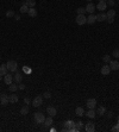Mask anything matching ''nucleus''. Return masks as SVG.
<instances>
[{
	"label": "nucleus",
	"instance_id": "nucleus-1",
	"mask_svg": "<svg viewBox=\"0 0 119 132\" xmlns=\"http://www.w3.org/2000/svg\"><path fill=\"white\" fill-rule=\"evenodd\" d=\"M6 66H7V69H9L10 71H12V73H16V71H17L18 64H17V62H16V61L10 60V61L6 63Z\"/></svg>",
	"mask_w": 119,
	"mask_h": 132
},
{
	"label": "nucleus",
	"instance_id": "nucleus-2",
	"mask_svg": "<svg viewBox=\"0 0 119 132\" xmlns=\"http://www.w3.org/2000/svg\"><path fill=\"white\" fill-rule=\"evenodd\" d=\"M33 119L37 124H44V120H45V117L44 114H42L41 112H36L35 115H33Z\"/></svg>",
	"mask_w": 119,
	"mask_h": 132
},
{
	"label": "nucleus",
	"instance_id": "nucleus-3",
	"mask_svg": "<svg viewBox=\"0 0 119 132\" xmlns=\"http://www.w3.org/2000/svg\"><path fill=\"white\" fill-rule=\"evenodd\" d=\"M75 22L77 25H83L87 23V18L85 17V14H77V17L75 18Z\"/></svg>",
	"mask_w": 119,
	"mask_h": 132
},
{
	"label": "nucleus",
	"instance_id": "nucleus-4",
	"mask_svg": "<svg viewBox=\"0 0 119 132\" xmlns=\"http://www.w3.org/2000/svg\"><path fill=\"white\" fill-rule=\"evenodd\" d=\"M86 105L88 107V110H94L95 107H97V100L95 99H88L87 100V102H86Z\"/></svg>",
	"mask_w": 119,
	"mask_h": 132
},
{
	"label": "nucleus",
	"instance_id": "nucleus-5",
	"mask_svg": "<svg viewBox=\"0 0 119 132\" xmlns=\"http://www.w3.org/2000/svg\"><path fill=\"white\" fill-rule=\"evenodd\" d=\"M64 127H67L68 129V131H73L74 132V126H75V123H74L73 120H67V121H64L63 123Z\"/></svg>",
	"mask_w": 119,
	"mask_h": 132
},
{
	"label": "nucleus",
	"instance_id": "nucleus-6",
	"mask_svg": "<svg viewBox=\"0 0 119 132\" xmlns=\"http://www.w3.org/2000/svg\"><path fill=\"white\" fill-rule=\"evenodd\" d=\"M42 104H43V98L39 97V95H38V97H36L35 99H33V100H32V105L35 106V107H39V106L42 105Z\"/></svg>",
	"mask_w": 119,
	"mask_h": 132
},
{
	"label": "nucleus",
	"instance_id": "nucleus-7",
	"mask_svg": "<svg viewBox=\"0 0 119 132\" xmlns=\"http://www.w3.org/2000/svg\"><path fill=\"white\" fill-rule=\"evenodd\" d=\"M85 130L87 132L95 131V125H94V123H93V121H88V123L85 125Z\"/></svg>",
	"mask_w": 119,
	"mask_h": 132
},
{
	"label": "nucleus",
	"instance_id": "nucleus-8",
	"mask_svg": "<svg viewBox=\"0 0 119 132\" xmlns=\"http://www.w3.org/2000/svg\"><path fill=\"white\" fill-rule=\"evenodd\" d=\"M85 9H86V12H88L89 14H92V13H94V11H95L97 7H95V5H94L93 2H88L87 6H86Z\"/></svg>",
	"mask_w": 119,
	"mask_h": 132
},
{
	"label": "nucleus",
	"instance_id": "nucleus-9",
	"mask_svg": "<svg viewBox=\"0 0 119 132\" xmlns=\"http://www.w3.org/2000/svg\"><path fill=\"white\" fill-rule=\"evenodd\" d=\"M110 67H111V70H119V61L117 60H111L110 61Z\"/></svg>",
	"mask_w": 119,
	"mask_h": 132
},
{
	"label": "nucleus",
	"instance_id": "nucleus-10",
	"mask_svg": "<svg viewBox=\"0 0 119 132\" xmlns=\"http://www.w3.org/2000/svg\"><path fill=\"white\" fill-rule=\"evenodd\" d=\"M0 102H1V105H2V106L7 105V104L10 102L9 95H6V94H1V95H0Z\"/></svg>",
	"mask_w": 119,
	"mask_h": 132
},
{
	"label": "nucleus",
	"instance_id": "nucleus-11",
	"mask_svg": "<svg viewBox=\"0 0 119 132\" xmlns=\"http://www.w3.org/2000/svg\"><path fill=\"white\" fill-rule=\"evenodd\" d=\"M95 7L99 10V11H104V10H106V7H107V2L106 1H99L98 5H95Z\"/></svg>",
	"mask_w": 119,
	"mask_h": 132
},
{
	"label": "nucleus",
	"instance_id": "nucleus-12",
	"mask_svg": "<svg viewBox=\"0 0 119 132\" xmlns=\"http://www.w3.org/2000/svg\"><path fill=\"white\" fill-rule=\"evenodd\" d=\"M110 73H111V67H110V66H107V64H106V66H104V67L101 68V74H102V75L107 76Z\"/></svg>",
	"mask_w": 119,
	"mask_h": 132
},
{
	"label": "nucleus",
	"instance_id": "nucleus-13",
	"mask_svg": "<svg viewBox=\"0 0 119 132\" xmlns=\"http://www.w3.org/2000/svg\"><path fill=\"white\" fill-rule=\"evenodd\" d=\"M7 66L6 64H1L0 66V76H5L7 74Z\"/></svg>",
	"mask_w": 119,
	"mask_h": 132
},
{
	"label": "nucleus",
	"instance_id": "nucleus-14",
	"mask_svg": "<svg viewBox=\"0 0 119 132\" xmlns=\"http://www.w3.org/2000/svg\"><path fill=\"white\" fill-rule=\"evenodd\" d=\"M46 112H48V114L51 115V117H54V115L57 114V111H56L55 107H51V106H49L48 108H46Z\"/></svg>",
	"mask_w": 119,
	"mask_h": 132
},
{
	"label": "nucleus",
	"instance_id": "nucleus-15",
	"mask_svg": "<svg viewBox=\"0 0 119 132\" xmlns=\"http://www.w3.org/2000/svg\"><path fill=\"white\" fill-rule=\"evenodd\" d=\"M53 123H54V120H53V117H51V115H49L48 118H45V120H44V125H45V127L51 126Z\"/></svg>",
	"mask_w": 119,
	"mask_h": 132
},
{
	"label": "nucleus",
	"instance_id": "nucleus-16",
	"mask_svg": "<svg viewBox=\"0 0 119 132\" xmlns=\"http://www.w3.org/2000/svg\"><path fill=\"white\" fill-rule=\"evenodd\" d=\"M13 80L14 79H13L12 74H6V75H5V83H6V85H11Z\"/></svg>",
	"mask_w": 119,
	"mask_h": 132
},
{
	"label": "nucleus",
	"instance_id": "nucleus-17",
	"mask_svg": "<svg viewBox=\"0 0 119 132\" xmlns=\"http://www.w3.org/2000/svg\"><path fill=\"white\" fill-rule=\"evenodd\" d=\"M95 22H97V16H94L93 13L89 14L88 18H87V23H88V24H94Z\"/></svg>",
	"mask_w": 119,
	"mask_h": 132
},
{
	"label": "nucleus",
	"instance_id": "nucleus-18",
	"mask_svg": "<svg viewBox=\"0 0 119 132\" xmlns=\"http://www.w3.org/2000/svg\"><path fill=\"white\" fill-rule=\"evenodd\" d=\"M28 14L30 16V17H32V18L37 17V11L35 10V7H30L29 11H28Z\"/></svg>",
	"mask_w": 119,
	"mask_h": 132
},
{
	"label": "nucleus",
	"instance_id": "nucleus-19",
	"mask_svg": "<svg viewBox=\"0 0 119 132\" xmlns=\"http://www.w3.org/2000/svg\"><path fill=\"white\" fill-rule=\"evenodd\" d=\"M13 79H14V81H16L17 83H20V82H22V80H23V76H22V74H20V73L16 71V75L13 76Z\"/></svg>",
	"mask_w": 119,
	"mask_h": 132
},
{
	"label": "nucleus",
	"instance_id": "nucleus-20",
	"mask_svg": "<svg viewBox=\"0 0 119 132\" xmlns=\"http://www.w3.org/2000/svg\"><path fill=\"white\" fill-rule=\"evenodd\" d=\"M82 121H79V123H75V126H74V132H79L82 130Z\"/></svg>",
	"mask_w": 119,
	"mask_h": 132
},
{
	"label": "nucleus",
	"instance_id": "nucleus-21",
	"mask_svg": "<svg viewBox=\"0 0 119 132\" xmlns=\"http://www.w3.org/2000/svg\"><path fill=\"white\" fill-rule=\"evenodd\" d=\"M9 100H10V102L16 104V102H18L19 98H18V95H16V94H12V95H10L9 97Z\"/></svg>",
	"mask_w": 119,
	"mask_h": 132
},
{
	"label": "nucleus",
	"instance_id": "nucleus-22",
	"mask_svg": "<svg viewBox=\"0 0 119 132\" xmlns=\"http://www.w3.org/2000/svg\"><path fill=\"white\" fill-rule=\"evenodd\" d=\"M75 114L77 115V117H82V115H85V111H83L82 107H77V108L75 110Z\"/></svg>",
	"mask_w": 119,
	"mask_h": 132
},
{
	"label": "nucleus",
	"instance_id": "nucleus-23",
	"mask_svg": "<svg viewBox=\"0 0 119 132\" xmlns=\"http://www.w3.org/2000/svg\"><path fill=\"white\" fill-rule=\"evenodd\" d=\"M106 18H107L106 13H99V14L97 16V20H98V22H104V20H106Z\"/></svg>",
	"mask_w": 119,
	"mask_h": 132
},
{
	"label": "nucleus",
	"instance_id": "nucleus-24",
	"mask_svg": "<svg viewBox=\"0 0 119 132\" xmlns=\"http://www.w3.org/2000/svg\"><path fill=\"white\" fill-rule=\"evenodd\" d=\"M29 9H30V7H29L26 4H23V5L20 6V10H19V11H20V13H28Z\"/></svg>",
	"mask_w": 119,
	"mask_h": 132
},
{
	"label": "nucleus",
	"instance_id": "nucleus-25",
	"mask_svg": "<svg viewBox=\"0 0 119 132\" xmlns=\"http://www.w3.org/2000/svg\"><path fill=\"white\" fill-rule=\"evenodd\" d=\"M95 114H97V113H95V111H94V110H88V112H87L85 115H87V118H91V119H93V118L95 117Z\"/></svg>",
	"mask_w": 119,
	"mask_h": 132
},
{
	"label": "nucleus",
	"instance_id": "nucleus-26",
	"mask_svg": "<svg viewBox=\"0 0 119 132\" xmlns=\"http://www.w3.org/2000/svg\"><path fill=\"white\" fill-rule=\"evenodd\" d=\"M98 115H104L106 113V108L104 107V106H100V107H98Z\"/></svg>",
	"mask_w": 119,
	"mask_h": 132
},
{
	"label": "nucleus",
	"instance_id": "nucleus-27",
	"mask_svg": "<svg viewBox=\"0 0 119 132\" xmlns=\"http://www.w3.org/2000/svg\"><path fill=\"white\" fill-rule=\"evenodd\" d=\"M28 113H29V107H28V106L22 107V110H20V114H22V115H26Z\"/></svg>",
	"mask_w": 119,
	"mask_h": 132
},
{
	"label": "nucleus",
	"instance_id": "nucleus-28",
	"mask_svg": "<svg viewBox=\"0 0 119 132\" xmlns=\"http://www.w3.org/2000/svg\"><path fill=\"white\" fill-rule=\"evenodd\" d=\"M25 4L28 5L29 7H35V5H36V0H26Z\"/></svg>",
	"mask_w": 119,
	"mask_h": 132
},
{
	"label": "nucleus",
	"instance_id": "nucleus-29",
	"mask_svg": "<svg viewBox=\"0 0 119 132\" xmlns=\"http://www.w3.org/2000/svg\"><path fill=\"white\" fill-rule=\"evenodd\" d=\"M9 89L11 90V92H16V90L18 89V86H17V85H14V83H11V85H10V87H9Z\"/></svg>",
	"mask_w": 119,
	"mask_h": 132
},
{
	"label": "nucleus",
	"instance_id": "nucleus-30",
	"mask_svg": "<svg viewBox=\"0 0 119 132\" xmlns=\"http://www.w3.org/2000/svg\"><path fill=\"white\" fill-rule=\"evenodd\" d=\"M16 14H14V12H13V10H9L7 12H6V17L7 18H12V17H14Z\"/></svg>",
	"mask_w": 119,
	"mask_h": 132
},
{
	"label": "nucleus",
	"instance_id": "nucleus-31",
	"mask_svg": "<svg viewBox=\"0 0 119 132\" xmlns=\"http://www.w3.org/2000/svg\"><path fill=\"white\" fill-rule=\"evenodd\" d=\"M76 12H77V14H85L86 13V9L85 7H79L76 10Z\"/></svg>",
	"mask_w": 119,
	"mask_h": 132
},
{
	"label": "nucleus",
	"instance_id": "nucleus-32",
	"mask_svg": "<svg viewBox=\"0 0 119 132\" xmlns=\"http://www.w3.org/2000/svg\"><path fill=\"white\" fill-rule=\"evenodd\" d=\"M107 17H114L116 16V11L114 10H110V11H107V14H106Z\"/></svg>",
	"mask_w": 119,
	"mask_h": 132
},
{
	"label": "nucleus",
	"instance_id": "nucleus-33",
	"mask_svg": "<svg viewBox=\"0 0 119 132\" xmlns=\"http://www.w3.org/2000/svg\"><path fill=\"white\" fill-rule=\"evenodd\" d=\"M112 55H113V57H117V58H118V57H119V49H116V50H113Z\"/></svg>",
	"mask_w": 119,
	"mask_h": 132
},
{
	"label": "nucleus",
	"instance_id": "nucleus-34",
	"mask_svg": "<svg viewBox=\"0 0 119 132\" xmlns=\"http://www.w3.org/2000/svg\"><path fill=\"white\" fill-rule=\"evenodd\" d=\"M102 60H104L105 62H110L111 61V57L108 56V55H105V56L102 57Z\"/></svg>",
	"mask_w": 119,
	"mask_h": 132
},
{
	"label": "nucleus",
	"instance_id": "nucleus-35",
	"mask_svg": "<svg viewBox=\"0 0 119 132\" xmlns=\"http://www.w3.org/2000/svg\"><path fill=\"white\" fill-rule=\"evenodd\" d=\"M43 98H45V99H50V98H51V94H50L49 92H45V93L43 94Z\"/></svg>",
	"mask_w": 119,
	"mask_h": 132
},
{
	"label": "nucleus",
	"instance_id": "nucleus-36",
	"mask_svg": "<svg viewBox=\"0 0 119 132\" xmlns=\"http://www.w3.org/2000/svg\"><path fill=\"white\" fill-rule=\"evenodd\" d=\"M106 20H107V23H113V20H114V17H107L106 18Z\"/></svg>",
	"mask_w": 119,
	"mask_h": 132
},
{
	"label": "nucleus",
	"instance_id": "nucleus-37",
	"mask_svg": "<svg viewBox=\"0 0 119 132\" xmlns=\"http://www.w3.org/2000/svg\"><path fill=\"white\" fill-rule=\"evenodd\" d=\"M18 89H20V90H23V89H25V85H23L22 82L18 85Z\"/></svg>",
	"mask_w": 119,
	"mask_h": 132
},
{
	"label": "nucleus",
	"instance_id": "nucleus-38",
	"mask_svg": "<svg viewBox=\"0 0 119 132\" xmlns=\"http://www.w3.org/2000/svg\"><path fill=\"white\" fill-rule=\"evenodd\" d=\"M107 4H108L110 6H114V4H116V1H114V0H107Z\"/></svg>",
	"mask_w": 119,
	"mask_h": 132
},
{
	"label": "nucleus",
	"instance_id": "nucleus-39",
	"mask_svg": "<svg viewBox=\"0 0 119 132\" xmlns=\"http://www.w3.org/2000/svg\"><path fill=\"white\" fill-rule=\"evenodd\" d=\"M24 102H25V104H26V105H29V104H30V102H31V100H30V99H29V98H25V99H24Z\"/></svg>",
	"mask_w": 119,
	"mask_h": 132
},
{
	"label": "nucleus",
	"instance_id": "nucleus-40",
	"mask_svg": "<svg viewBox=\"0 0 119 132\" xmlns=\"http://www.w3.org/2000/svg\"><path fill=\"white\" fill-rule=\"evenodd\" d=\"M111 131H113V132L118 131V125H116V126H113V127H112V129H111Z\"/></svg>",
	"mask_w": 119,
	"mask_h": 132
},
{
	"label": "nucleus",
	"instance_id": "nucleus-41",
	"mask_svg": "<svg viewBox=\"0 0 119 132\" xmlns=\"http://www.w3.org/2000/svg\"><path fill=\"white\" fill-rule=\"evenodd\" d=\"M24 71H25V73H30L31 70L28 68V66H25V67H24Z\"/></svg>",
	"mask_w": 119,
	"mask_h": 132
},
{
	"label": "nucleus",
	"instance_id": "nucleus-42",
	"mask_svg": "<svg viewBox=\"0 0 119 132\" xmlns=\"http://www.w3.org/2000/svg\"><path fill=\"white\" fill-rule=\"evenodd\" d=\"M107 115H108V118H112V117H113V112H108Z\"/></svg>",
	"mask_w": 119,
	"mask_h": 132
},
{
	"label": "nucleus",
	"instance_id": "nucleus-43",
	"mask_svg": "<svg viewBox=\"0 0 119 132\" xmlns=\"http://www.w3.org/2000/svg\"><path fill=\"white\" fill-rule=\"evenodd\" d=\"M14 18H16V20H19V19H20V17H19V16H14Z\"/></svg>",
	"mask_w": 119,
	"mask_h": 132
},
{
	"label": "nucleus",
	"instance_id": "nucleus-44",
	"mask_svg": "<svg viewBox=\"0 0 119 132\" xmlns=\"http://www.w3.org/2000/svg\"><path fill=\"white\" fill-rule=\"evenodd\" d=\"M99 1H107V0H99Z\"/></svg>",
	"mask_w": 119,
	"mask_h": 132
},
{
	"label": "nucleus",
	"instance_id": "nucleus-45",
	"mask_svg": "<svg viewBox=\"0 0 119 132\" xmlns=\"http://www.w3.org/2000/svg\"><path fill=\"white\" fill-rule=\"evenodd\" d=\"M118 131H119V124H118Z\"/></svg>",
	"mask_w": 119,
	"mask_h": 132
},
{
	"label": "nucleus",
	"instance_id": "nucleus-46",
	"mask_svg": "<svg viewBox=\"0 0 119 132\" xmlns=\"http://www.w3.org/2000/svg\"><path fill=\"white\" fill-rule=\"evenodd\" d=\"M118 124H119V117H118Z\"/></svg>",
	"mask_w": 119,
	"mask_h": 132
},
{
	"label": "nucleus",
	"instance_id": "nucleus-47",
	"mask_svg": "<svg viewBox=\"0 0 119 132\" xmlns=\"http://www.w3.org/2000/svg\"><path fill=\"white\" fill-rule=\"evenodd\" d=\"M88 1H89V2H91V1H92V0H88Z\"/></svg>",
	"mask_w": 119,
	"mask_h": 132
},
{
	"label": "nucleus",
	"instance_id": "nucleus-48",
	"mask_svg": "<svg viewBox=\"0 0 119 132\" xmlns=\"http://www.w3.org/2000/svg\"><path fill=\"white\" fill-rule=\"evenodd\" d=\"M118 5H119V0H118Z\"/></svg>",
	"mask_w": 119,
	"mask_h": 132
}]
</instances>
